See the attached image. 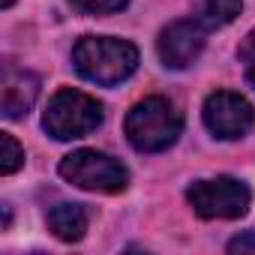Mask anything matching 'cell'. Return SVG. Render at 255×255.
<instances>
[{"mask_svg": "<svg viewBox=\"0 0 255 255\" xmlns=\"http://www.w3.org/2000/svg\"><path fill=\"white\" fill-rule=\"evenodd\" d=\"M24 165V150L9 132H0V174H15Z\"/></svg>", "mask_w": 255, "mask_h": 255, "instance_id": "11", "label": "cell"}, {"mask_svg": "<svg viewBox=\"0 0 255 255\" xmlns=\"http://www.w3.org/2000/svg\"><path fill=\"white\" fill-rule=\"evenodd\" d=\"M72 63L81 78L114 87L138 69V48L114 36H81L72 48Z\"/></svg>", "mask_w": 255, "mask_h": 255, "instance_id": "1", "label": "cell"}, {"mask_svg": "<svg viewBox=\"0 0 255 255\" xmlns=\"http://www.w3.org/2000/svg\"><path fill=\"white\" fill-rule=\"evenodd\" d=\"M204 36H207V27L201 24V18H177V21H171L159 33V42H156L159 60L168 69L192 66L204 51V42H207Z\"/></svg>", "mask_w": 255, "mask_h": 255, "instance_id": "7", "label": "cell"}, {"mask_svg": "<svg viewBox=\"0 0 255 255\" xmlns=\"http://www.w3.org/2000/svg\"><path fill=\"white\" fill-rule=\"evenodd\" d=\"M228 252H255V231H246L228 243Z\"/></svg>", "mask_w": 255, "mask_h": 255, "instance_id": "14", "label": "cell"}, {"mask_svg": "<svg viewBox=\"0 0 255 255\" xmlns=\"http://www.w3.org/2000/svg\"><path fill=\"white\" fill-rule=\"evenodd\" d=\"M123 129L138 153H159L177 141L183 129V117L165 96H147L129 108Z\"/></svg>", "mask_w": 255, "mask_h": 255, "instance_id": "2", "label": "cell"}, {"mask_svg": "<svg viewBox=\"0 0 255 255\" xmlns=\"http://www.w3.org/2000/svg\"><path fill=\"white\" fill-rule=\"evenodd\" d=\"M102 123V105L81 93V90H57L42 114V126L45 132L57 141H72V138H84L90 132L99 129Z\"/></svg>", "mask_w": 255, "mask_h": 255, "instance_id": "3", "label": "cell"}, {"mask_svg": "<svg viewBox=\"0 0 255 255\" xmlns=\"http://www.w3.org/2000/svg\"><path fill=\"white\" fill-rule=\"evenodd\" d=\"M60 177L78 189L87 192H123L129 186V171L126 165H120V159L99 153V150H75L69 156H63L60 162Z\"/></svg>", "mask_w": 255, "mask_h": 255, "instance_id": "4", "label": "cell"}, {"mask_svg": "<svg viewBox=\"0 0 255 255\" xmlns=\"http://www.w3.org/2000/svg\"><path fill=\"white\" fill-rule=\"evenodd\" d=\"M39 96V78L24 69H6L0 81V111L6 120L24 117Z\"/></svg>", "mask_w": 255, "mask_h": 255, "instance_id": "8", "label": "cell"}, {"mask_svg": "<svg viewBox=\"0 0 255 255\" xmlns=\"http://www.w3.org/2000/svg\"><path fill=\"white\" fill-rule=\"evenodd\" d=\"M69 3L84 15H111L129 6V0H69Z\"/></svg>", "mask_w": 255, "mask_h": 255, "instance_id": "12", "label": "cell"}, {"mask_svg": "<svg viewBox=\"0 0 255 255\" xmlns=\"http://www.w3.org/2000/svg\"><path fill=\"white\" fill-rule=\"evenodd\" d=\"M0 6H3V9H9V6H12V0H0Z\"/></svg>", "mask_w": 255, "mask_h": 255, "instance_id": "15", "label": "cell"}, {"mask_svg": "<svg viewBox=\"0 0 255 255\" xmlns=\"http://www.w3.org/2000/svg\"><path fill=\"white\" fill-rule=\"evenodd\" d=\"M240 9H243V0H201L198 18H201V24L207 30H213V27L231 24L240 15Z\"/></svg>", "mask_w": 255, "mask_h": 255, "instance_id": "10", "label": "cell"}, {"mask_svg": "<svg viewBox=\"0 0 255 255\" xmlns=\"http://www.w3.org/2000/svg\"><path fill=\"white\" fill-rule=\"evenodd\" d=\"M237 57H240V63H243V75H246V81L255 87V30L246 33V39H243L240 48H237Z\"/></svg>", "mask_w": 255, "mask_h": 255, "instance_id": "13", "label": "cell"}, {"mask_svg": "<svg viewBox=\"0 0 255 255\" xmlns=\"http://www.w3.org/2000/svg\"><path fill=\"white\" fill-rule=\"evenodd\" d=\"M186 201L201 219H240L249 210L252 192L237 177H213L195 180L186 189Z\"/></svg>", "mask_w": 255, "mask_h": 255, "instance_id": "5", "label": "cell"}, {"mask_svg": "<svg viewBox=\"0 0 255 255\" xmlns=\"http://www.w3.org/2000/svg\"><path fill=\"white\" fill-rule=\"evenodd\" d=\"M204 126L210 129L213 138H222V141H237L243 138L252 123H255V108L249 105V99H243L240 93H231V90H216L204 99Z\"/></svg>", "mask_w": 255, "mask_h": 255, "instance_id": "6", "label": "cell"}, {"mask_svg": "<svg viewBox=\"0 0 255 255\" xmlns=\"http://www.w3.org/2000/svg\"><path fill=\"white\" fill-rule=\"evenodd\" d=\"M45 222H48V231H51L57 240H63V243H78V240L84 237V231H87L90 213H87L84 204H69V201H63V204H54V207L48 210Z\"/></svg>", "mask_w": 255, "mask_h": 255, "instance_id": "9", "label": "cell"}]
</instances>
